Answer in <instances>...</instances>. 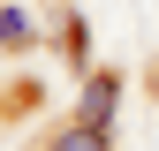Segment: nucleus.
<instances>
[{"instance_id":"nucleus-1","label":"nucleus","mask_w":159,"mask_h":151,"mask_svg":"<svg viewBox=\"0 0 159 151\" xmlns=\"http://www.w3.org/2000/svg\"><path fill=\"white\" fill-rule=\"evenodd\" d=\"M114 91H121V83H114V76H91V83H84V113H76V121L106 136V121H114Z\"/></svg>"},{"instance_id":"nucleus-2","label":"nucleus","mask_w":159,"mask_h":151,"mask_svg":"<svg viewBox=\"0 0 159 151\" xmlns=\"http://www.w3.org/2000/svg\"><path fill=\"white\" fill-rule=\"evenodd\" d=\"M53 151H106V136H98V128H84V121H76V128H68V136H61V144H53Z\"/></svg>"},{"instance_id":"nucleus-3","label":"nucleus","mask_w":159,"mask_h":151,"mask_svg":"<svg viewBox=\"0 0 159 151\" xmlns=\"http://www.w3.org/2000/svg\"><path fill=\"white\" fill-rule=\"evenodd\" d=\"M30 23H23V8H0V45H23Z\"/></svg>"}]
</instances>
